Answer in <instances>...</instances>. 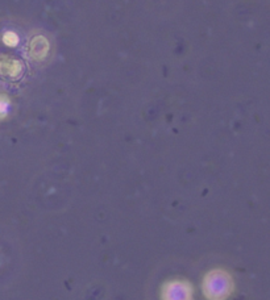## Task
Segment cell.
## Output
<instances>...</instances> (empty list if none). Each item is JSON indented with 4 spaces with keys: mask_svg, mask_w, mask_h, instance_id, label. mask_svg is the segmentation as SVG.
<instances>
[{
    "mask_svg": "<svg viewBox=\"0 0 270 300\" xmlns=\"http://www.w3.org/2000/svg\"><path fill=\"white\" fill-rule=\"evenodd\" d=\"M233 279L223 268H213L203 279V294L208 300H226L232 294Z\"/></svg>",
    "mask_w": 270,
    "mask_h": 300,
    "instance_id": "cell-1",
    "label": "cell"
},
{
    "mask_svg": "<svg viewBox=\"0 0 270 300\" xmlns=\"http://www.w3.org/2000/svg\"><path fill=\"white\" fill-rule=\"evenodd\" d=\"M162 300H193V287L182 279L169 281L162 290Z\"/></svg>",
    "mask_w": 270,
    "mask_h": 300,
    "instance_id": "cell-2",
    "label": "cell"
},
{
    "mask_svg": "<svg viewBox=\"0 0 270 300\" xmlns=\"http://www.w3.org/2000/svg\"><path fill=\"white\" fill-rule=\"evenodd\" d=\"M49 50V44L46 38L38 36L35 37L31 42V54L35 60H42Z\"/></svg>",
    "mask_w": 270,
    "mask_h": 300,
    "instance_id": "cell-3",
    "label": "cell"
},
{
    "mask_svg": "<svg viewBox=\"0 0 270 300\" xmlns=\"http://www.w3.org/2000/svg\"><path fill=\"white\" fill-rule=\"evenodd\" d=\"M21 66L17 61L6 60L0 62V74L7 76H16L20 73Z\"/></svg>",
    "mask_w": 270,
    "mask_h": 300,
    "instance_id": "cell-4",
    "label": "cell"
},
{
    "mask_svg": "<svg viewBox=\"0 0 270 300\" xmlns=\"http://www.w3.org/2000/svg\"><path fill=\"white\" fill-rule=\"evenodd\" d=\"M4 44L8 45V46H15L19 42V37L16 36V33H13V32H7L6 35L3 37Z\"/></svg>",
    "mask_w": 270,
    "mask_h": 300,
    "instance_id": "cell-5",
    "label": "cell"
}]
</instances>
